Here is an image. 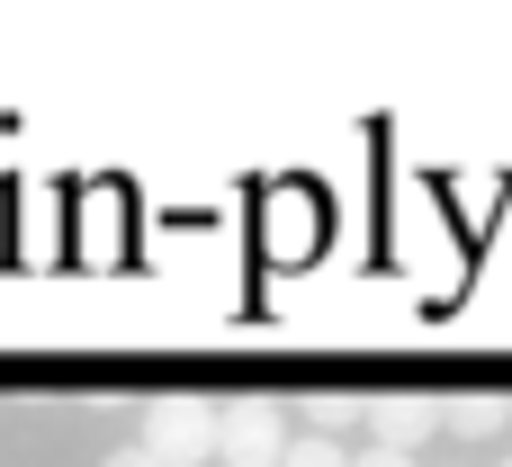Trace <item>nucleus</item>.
<instances>
[{"mask_svg": "<svg viewBox=\"0 0 512 467\" xmlns=\"http://www.w3.org/2000/svg\"><path fill=\"white\" fill-rule=\"evenodd\" d=\"M432 432H441V396H414V387L405 396H369V441L378 450H405L414 459Z\"/></svg>", "mask_w": 512, "mask_h": 467, "instance_id": "nucleus-3", "label": "nucleus"}, {"mask_svg": "<svg viewBox=\"0 0 512 467\" xmlns=\"http://www.w3.org/2000/svg\"><path fill=\"white\" fill-rule=\"evenodd\" d=\"M18 243H27V261H54V198H45V189H27V216H18Z\"/></svg>", "mask_w": 512, "mask_h": 467, "instance_id": "nucleus-6", "label": "nucleus"}, {"mask_svg": "<svg viewBox=\"0 0 512 467\" xmlns=\"http://www.w3.org/2000/svg\"><path fill=\"white\" fill-rule=\"evenodd\" d=\"M279 467H351V450H342V441H315V432H306V441H288V459Z\"/></svg>", "mask_w": 512, "mask_h": 467, "instance_id": "nucleus-8", "label": "nucleus"}, {"mask_svg": "<svg viewBox=\"0 0 512 467\" xmlns=\"http://www.w3.org/2000/svg\"><path fill=\"white\" fill-rule=\"evenodd\" d=\"M216 459L225 467H279L288 459V414L270 396H234L216 405Z\"/></svg>", "mask_w": 512, "mask_h": 467, "instance_id": "nucleus-2", "label": "nucleus"}, {"mask_svg": "<svg viewBox=\"0 0 512 467\" xmlns=\"http://www.w3.org/2000/svg\"><path fill=\"white\" fill-rule=\"evenodd\" d=\"M99 467H162V459H144V450H108Z\"/></svg>", "mask_w": 512, "mask_h": 467, "instance_id": "nucleus-10", "label": "nucleus"}, {"mask_svg": "<svg viewBox=\"0 0 512 467\" xmlns=\"http://www.w3.org/2000/svg\"><path fill=\"white\" fill-rule=\"evenodd\" d=\"M504 467H512V459H504Z\"/></svg>", "mask_w": 512, "mask_h": 467, "instance_id": "nucleus-11", "label": "nucleus"}, {"mask_svg": "<svg viewBox=\"0 0 512 467\" xmlns=\"http://www.w3.org/2000/svg\"><path fill=\"white\" fill-rule=\"evenodd\" d=\"M441 432H459V441H495V432H512V396H495V387L441 396Z\"/></svg>", "mask_w": 512, "mask_h": 467, "instance_id": "nucleus-4", "label": "nucleus"}, {"mask_svg": "<svg viewBox=\"0 0 512 467\" xmlns=\"http://www.w3.org/2000/svg\"><path fill=\"white\" fill-rule=\"evenodd\" d=\"M117 234H126V225H117V198L99 189V198H90V216H81V243H90V261H117Z\"/></svg>", "mask_w": 512, "mask_h": 467, "instance_id": "nucleus-7", "label": "nucleus"}, {"mask_svg": "<svg viewBox=\"0 0 512 467\" xmlns=\"http://www.w3.org/2000/svg\"><path fill=\"white\" fill-rule=\"evenodd\" d=\"M144 459H162V467H198V459H216V405L207 396H153L144 405V441H135Z\"/></svg>", "mask_w": 512, "mask_h": 467, "instance_id": "nucleus-1", "label": "nucleus"}, {"mask_svg": "<svg viewBox=\"0 0 512 467\" xmlns=\"http://www.w3.org/2000/svg\"><path fill=\"white\" fill-rule=\"evenodd\" d=\"M306 423H315V441H342L351 423H369V396H351V387H315V396H306Z\"/></svg>", "mask_w": 512, "mask_h": 467, "instance_id": "nucleus-5", "label": "nucleus"}, {"mask_svg": "<svg viewBox=\"0 0 512 467\" xmlns=\"http://www.w3.org/2000/svg\"><path fill=\"white\" fill-rule=\"evenodd\" d=\"M351 467H414V459H405V450H378V441H369V450H360Z\"/></svg>", "mask_w": 512, "mask_h": 467, "instance_id": "nucleus-9", "label": "nucleus"}]
</instances>
